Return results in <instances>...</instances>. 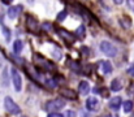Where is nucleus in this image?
<instances>
[{
	"label": "nucleus",
	"mask_w": 134,
	"mask_h": 117,
	"mask_svg": "<svg viewBox=\"0 0 134 117\" xmlns=\"http://www.w3.org/2000/svg\"><path fill=\"white\" fill-rule=\"evenodd\" d=\"M99 70H100L103 74H109V73H112V65H111V63L102 60V61L99 63Z\"/></svg>",
	"instance_id": "0eeeda50"
},
{
	"label": "nucleus",
	"mask_w": 134,
	"mask_h": 117,
	"mask_svg": "<svg viewBox=\"0 0 134 117\" xmlns=\"http://www.w3.org/2000/svg\"><path fill=\"white\" fill-rule=\"evenodd\" d=\"M80 92H81L82 95H86V94H89V92H90V85H89V82H86V81H82V82L80 83Z\"/></svg>",
	"instance_id": "ddd939ff"
},
{
	"label": "nucleus",
	"mask_w": 134,
	"mask_h": 117,
	"mask_svg": "<svg viewBox=\"0 0 134 117\" xmlns=\"http://www.w3.org/2000/svg\"><path fill=\"white\" fill-rule=\"evenodd\" d=\"M48 117H64L63 115H60V113H51Z\"/></svg>",
	"instance_id": "393cba45"
},
{
	"label": "nucleus",
	"mask_w": 134,
	"mask_h": 117,
	"mask_svg": "<svg viewBox=\"0 0 134 117\" xmlns=\"http://www.w3.org/2000/svg\"><path fill=\"white\" fill-rule=\"evenodd\" d=\"M3 31H4V34H5V39L9 40V39H10V35H9V31H8V29H7L5 26H3Z\"/></svg>",
	"instance_id": "aec40b11"
},
{
	"label": "nucleus",
	"mask_w": 134,
	"mask_h": 117,
	"mask_svg": "<svg viewBox=\"0 0 134 117\" xmlns=\"http://www.w3.org/2000/svg\"><path fill=\"white\" fill-rule=\"evenodd\" d=\"M26 29L31 33L37 31L38 30V22L31 17V16H27V20H26Z\"/></svg>",
	"instance_id": "423d86ee"
},
{
	"label": "nucleus",
	"mask_w": 134,
	"mask_h": 117,
	"mask_svg": "<svg viewBox=\"0 0 134 117\" xmlns=\"http://www.w3.org/2000/svg\"><path fill=\"white\" fill-rule=\"evenodd\" d=\"M102 117H111V116H107V115H104V116H102Z\"/></svg>",
	"instance_id": "a878e982"
},
{
	"label": "nucleus",
	"mask_w": 134,
	"mask_h": 117,
	"mask_svg": "<svg viewBox=\"0 0 134 117\" xmlns=\"http://www.w3.org/2000/svg\"><path fill=\"white\" fill-rule=\"evenodd\" d=\"M20 12H21V7H20V5L12 7V8L8 9V16H9L10 18H16V17L20 14Z\"/></svg>",
	"instance_id": "f8f14e48"
},
{
	"label": "nucleus",
	"mask_w": 134,
	"mask_h": 117,
	"mask_svg": "<svg viewBox=\"0 0 134 117\" xmlns=\"http://www.w3.org/2000/svg\"><path fill=\"white\" fill-rule=\"evenodd\" d=\"M129 94H132V95H134V82L129 86Z\"/></svg>",
	"instance_id": "b1692460"
},
{
	"label": "nucleus",
	"mask_w": 134,
	"mask_h": 117,
	"mask_svg": "<svg viewBox=\"0 0 134 117\" xmlns=\"http://www.w3.org/2000/svg\"><path fill=\"white\" fill-rule=\"evenodd\" d=\"M57 33H59V35H60L61 38L65 39L68 43H73V42L76 40V37H74L73 34H70V33H68V31L63 30V29H59V30H57Z\"/></svg>",
	"instance_id": "1a4fd4ad"
},
{
	"label": "nucleus",
	"mask_w": 134,
	"mask_h": 117,
	"mask_svg": "<svg viewBox=\"0 0 134 117\" xmlns=\"http://www.w3.org/2000/svg\"><path fill=\"white\" fill-rule=\"evenodd\" d=\"M33 59H34L35 64H37L38 66H41L42 69H44V70H53V65H52L49 61H47L44 57H42L41 55L35 53V55H33Z\"/></svg>",
	"instance_id": "20e7f679"
},
{
	"label": "nucleus",
	"mask_w": 134,
	"mask_h": 117,
	"mask_svg": "<svg viewBox=\"0 0 134 117\" xmlns=\"http://www.w3.org/2000/svg\"><path fill=\"white\" fill-rule=\"evenodd\" d=\"M65 117H76V112L74 111H66L65 112Z\"/></svg>",
	"instance_id": "412c9836"
},
{
	"label": "nucleus",
	"mask_w": 134,
	"mask_h": 117,
	"mask_svg": "<svg viewBox=\"0 0 134 117\" xmlns=\"http://www.w3.org/2000/svg\"><path fill=\"white\" fill-rule=\"evenodd\" d=\"M64 107H65V103H64L63 100L55 99V100H49V102L46 103L44 109L47 112H49V113H53V112H56V111H60V109L64 108Z\"/></svg>",
	"instance_id": "f257e3e1"
},
{
	"label": "nucleus",
	"mask_w": 134,
	"mask_h": 117,
	"mask_svg": "<svg viewBox=\"0 0 134 117\" xmlns=\"http://www.w3.org/2000/svg\"><path fill=\"white\" fill-rule=\"evenodd\" d=\"M128 74L132 76V77H134V65H132V66L128 68Z\"/></svg>",
	"instance_id": "4be33fe9"
},
{
	"label": "nucleus",
	"mask_w": 134,
	"mask_h": 117,
	"mask_svg": "<svg viewBox=\"0 0 134 117\" xmlns=\"http://www.w3.org/2000/svg\"><path fill=\"white\" fill-rule=\"evenodd\" d=\"M121 103H122V100H121V98H120V96H115V98H112V99L109 100V107H111L112 109H115V111H117V109L120 108V105H121Z\"/></svg>",
	"instance_id": "9b49d317"
},
{
	"label": "nucleus",
	"mask_w": 134,
	"mask_h": 117,
	"mask_svg": "<svg viewBox=\"0 0 134 117\" xmlns=\"http://www.w3.org/2000/svg\"><path fill=\"white\" fill-rule=\"evenodd\" d=\"M100 51H102L104 55L109 56V57H113V56H116V53H117V48H116L112 43H109V42H107V40H103V42L100 43Z\"/></svg>",
	"instance_id": "7ed1b4c3"
},
{
	"label": "nucleus",
	"mask_w": 134,
	"mask_h": 117,
	"mask_svg": "<svg viewBox=\"0 0 134 117\" xmlns=\"http://www.w3.org/2000/svg\"><path fill=\"white\" fill-rule=\"evenodd\" d=\"M121 87H122V82L120 81V79H113L112 81V83H111V88L113 90V91H119V90H121Z\"/></svg>",
	"instance_id": "4468645a"
},
{
	"label": "nucleus",
	"mask_w": 134,
	"mask_h": 117,
	"mask_svg": "<svg viewBox=\"0 0 134 117\" xmlns=\"http://www.w3.org/2000/svg\"><path fill=\"white\" fill-rule=\"evenodd\" d=\"M13 51H14V53H20L22 51V42L21 40H16L13 43Z\"/></svg>",
	"instance_id": "2eb2a0df"
},
{
	"label": "nucleus",
	"mask_w": 134,
	"mask_h": 117,
	"mask_svg": "<svg viewBox=\"0 0 134 117\" xmlns=\"http://www.w3.org/2000/svg\"><path fill=\"white\" fill-rule=\"evenodd\" d=\"M4 107H5L7 112L10 113V115H20V113H21L20 107H18V105L13 102V99L9 98V96H7V98L4 99Z\"/></svg>",
	"instance_id": "f03ea898"
},
{
	"label": "nucleus",
	"mask_w": 134,
	"mask_h": 117,
	"mask_svg": "<svg viewBox=\"0 0 134 117\" xmlns=\"http://www.w3.org/2000/svg\"><path fill=\"white\" fill-rule=\"evenodd\" d=\"M43 29H46V31H51L52 30V25L46 22V24H43Z\"/></svg>",
	"instance_id": "6ab92c4d"
},
{
	"label": "nucleus",
	"mask_w": 134,
	"mask_h": 117,
	"mask_svg": "<svg viewBox=\"0 0 134 117\" xmlns=\"http://www.w3.org/2000/svg\"><path fill=\"white\" fill-rule=\"evenodd\" d=\"M69 65H70L72 69H74V70L77 69V70H78V64H77V63H69Z\"/></svg>",
	"instance_id": "5701e85b"
},
{
	"label": "nucleus",
	"mask_w": 134,
	"mask_h": 117,
	"mask_svg": "<svg viewBox=\"0 0 134 117\" xmlns=\"http://www.w3.org/2000/svg\"><path fill=\"white\" fill-rule=\"evenodd\" d=\"M98 107H99V100L96 98H89L86 100V108L89 111H95Z\"/></svg>",
	"instance_id": "9d476101"
},
{
	"label": "nucleus",
	"mask_w": 134,
	"mask_h": 117,
	"mask_svg": "<svg viewBox=\"0 0 134 117\" xmlns=\"http://www.w3.org/2000/svg\"><path fill=\"white\" fill-rule=\"evenodd\" d=\"M133 109V102L132 100H126L125 103H124V111L128 113V112H130Z\"/></svg>",
	"instance_id": "dca6fc26"
},
{
	"label": "nucleus",
	"mask_w": 134,
	"mask_h": 117,
	"mask_svg": "<svg viewBox=\"0 0 134 117\" xmlns=\"http://www.w3.org/2000/svg\"><path fill=\"white\" fill-rule=\"evenodd\" d=\"M65 17H66V10H63V12H60V13L57 14V20H59V21H64Z\"/></svg>",
	"instance_id": "a211bd4d"
},
{
	"label": "nucleus",
	"mask_w": 134,
	"mask_h": 117,
	"mask_svg": "<svg viewBox=\"0 0 134 117\" xmlns=\"http://www.w3.org/2000/svg\"><path fill=\"white\" fill-rule=\"evenodd\" d=\"M12 82H13V86L16 88V91H21V87H22V79H21V76L20 73L16 70V69H12Z\"/></svg>",
	"instance_id": "39448f33"
},
{
	"label": "nucleus",
	"mask_w": 134,
	"mask_h": 117,
	"mask_svg": "<svg viewBox=\"0 0 134 117\" xmlns=\"http://www.w3.org/2000/svg\"><path fill=\"white\" fill-rule=\"evenodd\" d=\"M76 34H77V37H81V38H82V37L85 35V26L81 25V26L77 29V33H76Z\"/></svg>",
	"instance_id": "f3484780"
},
{
	"label": "nucleus",
	"mask_w": 134,
	"mask_h": 117,
	"mask_svg": "<svg viewBox=\"0 0 134 117\" xmlns=\"http://www.w3.org/2000/svg\"><path fill=\"white\" fill-rule=\"evenodd\" d=\"M60 94H61V96H64L65 99H72V100L77 99V94H76V91H73L72 88H63V90L60 91Z\"/></svg>",
	"instance_id": "6e6552de"
}]
</instances>
